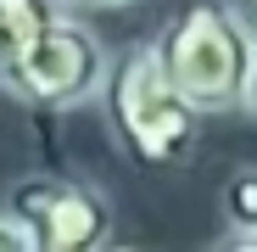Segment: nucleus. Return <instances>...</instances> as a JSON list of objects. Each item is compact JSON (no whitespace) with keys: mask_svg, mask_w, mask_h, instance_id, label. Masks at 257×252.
<instances>
[{"mask_svg":"<svg viewBox=\"0 0 257 252\" xmlns=\"http://www.w3.org/2000/svg\"><path fill=\"white\" fill-rule=\"evenodd\" d=\"M151 56L168 84L201 112H246L251 78V23L229 0H190L179 17H168L151 39Z\"/></svg>","mask_w":257,"mask_h":252,"instance_id":"f257e3e1","label":"nucleus"},{"mask_svg":"<svg viewBox=\"0 0 257 252\" xmlns=\"http://www.w3.org/2000/svg\"><path fill=\"white\" fill-rule=\"evenodd\" d=\"M101 112H106V129L112 140L123 146L128 162L140 168H174L196 151V135H201V112L168 84V73L157 67L151 45L128 51L106 67V84H101Z\"/></svg>","mask_w":257,"mask_h":252,"instance_id":"f03ea898","label":"nucleus"},{"mask_svg":"<svg viewBox=\"0 0 257 252\" xmlns=\"http://www.w3.org/2000/svg\"><path fill=\"white\" fill-rule=\"evenodd\" d=\"M106 67H112V56L90 34V23L56 12V23L28 45V56L12 67V78L0 90L28 112H73V107H90L101 96Z\"/></svg>","mask_w":257,"mask_h":252,"instance_id":"7ed1b4c3","label":"nucleus"},{"mask_svg":"<svg viewBox=\"0 0 257 252\" xmlns=\"http://www.w3.org/2000/svg\"><path fill=\"white\" fill-rule=\"evenodd\" d=\"M28 252H101L117 230V207L101 185L73 174H23L6 191Z\"/></svg>","mask_w":257,"mask_h":252,"instance_id":"20e7f679","label":"nucleus"},{"mask_svg":"<svg viewBox=\"0 0 257 252\" xmlns=\"http://www.w3.org/2000/svg\"><path fill=\"white\" fill-rule=\"evenodd\" d=\"M67 12L62 0H0V84L12 78V67L28 56V45Z\"/></svg>","mask_w":257,"mask_h":252,"instance_id":"39448f33","label":"nucleus"},{"mask_svg":"<svg viewBox=\"0 0 257 252\" xmlns=\"http://www.w3.org/2000/svg\"><path fill=\"white\" fill-rule=\"evenodd\" d=\"M224 230L229 246H257V168H235L224 180Z\"/></svg>","mask_w":257,"mask_h":252,"instance_id":"423d86ee","label":"nucleus"},{"mask_svg":"<svg viewBox=\"0 0 257 252\" xmlns=\"http://www.w3.org/2000/svg\"><path fill=\"white\" fill-rule=\"evenodd\" d=\"M0 252H28V241H23V230H17L12 213H0Z\"/></svg>","mask_w":257,"mask_h":252,"instance_id":"0eeeda50","label":"nucleus"},{"mask_svg":"<svg viewBox=\"0 0 257 252\" xmlns=\"http://www.w3.org/2000/svg\"><path fill=\"white\" fill-rule=\"evenodd\" d=\"M67 12H117V6H135V0H62Z\"/></svg>","mask_w":257,"mask_h":252,"instance_id":"6e6552de","label":"nucleus"},{"mask_svg":"<svg viewBox=\"0 0 257 252\" xmlns=\"http://www.w3.org/2000/svg\"><path fill=\"white\" fill-rule=\"evenodd\" d=\"M246 112L257 118V28H251V78H246Z\"/></svg>","mask_w":257,"mask_h":252,"instance_id":"1a4fd4ad","label":"nucleus"}]
</instances>
